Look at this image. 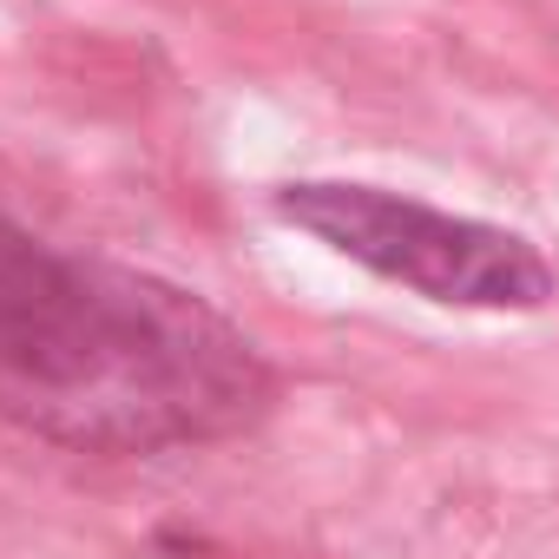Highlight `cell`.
<instances>
[{"label": "cell", "mask_w": 559, "mask_h": 559, "mask_svg": "<svg viewBox=\"0 0 559 559\" xmlns=\"http://www.w3.org/2000/svg\"><path fill=\"white\" fill-rule=\"evenodd\" d=\"M270 408L250 336L165 276L0 217V415L86 454L224 441Z\"/></svg>", "instance_id": "obj_1"}, {"label": "cell", "mask_w": 559, "mask_h": 559, "mask_svg": "<svg viewBox=\"0 0 559 559\" xmlns=\"http://www.w3.org/2000/svg\"><path fill=\"white\" fill-rule=\"evenodd\" d=\"M276 217L310 230L336 257L376 270L382 284H402L448 310H546L552 263L500 224L454 217L415 198H395L382 185H343V178H304L270 198Z\"/></svg>", "instance_id": "obj_2"}]
</instances>
